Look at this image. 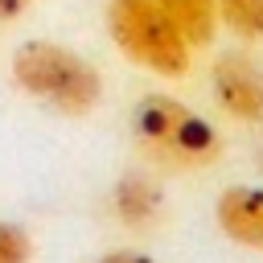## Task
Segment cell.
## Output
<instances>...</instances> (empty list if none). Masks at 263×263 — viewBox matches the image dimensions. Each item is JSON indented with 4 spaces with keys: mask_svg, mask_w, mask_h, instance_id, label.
Masks as SVG:
<instances>
[{
    "mask_svg": "<svg viewBox=\"0 0 263 263\" xmlns=\"http://www.w3.org/2000/svg\"><path fill=\"white\" fill-rule=\"evenodd\" d=\"M29 4H33V0H0V21L8 25V21H16V16H25Z\"/></svg>",
    "mask_w": 263,
    "mask_h": 263,
    "instance_id": "obj_11",
    "label": "cell"
},
{
    "mask_svg": "<svg viewBox=\"0 0 263 263\" xmlns=\"http://www.w3.org/2000/svg\"><path fill=\"white\" fill-rule=\"evenodd\" d=\"M218 107L238 123H263V70L247 53H218L210 66Z\"/></svg>",
    "mask_w": 263,
    "mask_h": 263,
    "instance_id": "obj_4",
    "label": "cell"
},
{
    "mask_svg": "<svg viewBox=\"0 0 263 263\" xmlns=\"http://www.w3.org/2000/svg\"><path fill=\"white\" fill-rule=\"evenodd\" d=\"M12 82L58 115H90L103 99L95 62L58 41H25L12 53Z\"/></svg>",
    "mask_w": 263,
    "mask_h": 263,
    "instance_id": "obj_2",
    "label": "cell"
},
{
    "mask_svg": "<svg viewBox=\"0 0 263 263\" xmlns=\"http://www.w3.org/2000/svg\"><path fill=\"white\" fill-rule=\"evenodd\" d=\"M0 263H33V238L25 226L0 218Z\"/></svg>",
    "mask_w": 263,
    "mask_h": 263,
    "instance_id": "obj_9",
    "label": "cell"
},
{
    "mask_svg": "<svg viewBox=\"0 0 263 263\" xmlns=\"http://www.w3.org/2000/svg\"><path fill=\"white\" fill-rule=\"evenodd\" d=\"M107 33L119 45V53L148 74L181 78L189 70L193 45L173 29V21L160 12L156 0H111L107 4Z\"/></svg>",
    "mask_w": 263,
    "mask_h": 263,
    "instance_id": "obj_3",
    "label": "cell"
},
{
    "mask_svg": "<svg viewBox=\"0 0 263 263\" xmlns=\"http://www.w3.org/2000/svg\"><path fill=\"white\" fill-rule=\"evenodd\" d=\"M95 263H156V259H152V255H144V251H132V247H119V251L99 255Z\"/></svg>",
    "mask_w": 263,
    "mask_h": 263,
    "instance_id": "obj_10",
    "label": "cell"
},
{
    "mask_svg": "<svg viewBox=\"0 0 263 263\" xmlns=\"http://www.w3.org/2000/svg\"><path fill=\"white\" fill-rule=\"evenodd\" d=\"M156 4L193 49L210 45L214 25H218V0H156Z\"/></svg>",
    "mask_w": 263,
    "mask_h": 263,
    "instance_id": "obj_7",
    "label": "cell"
},
{
    "mask_svg": "<svg viewBox=\"0 0 263 263\" xmlns=\"http://www.w3.org/2000/svg\"><path fill=\"white\" fill-rule=\"evenodd\" d=\"M132 136L152 160L168 168H185V173L214 164L222 152L214 123L164 90H152L132 107Z\"/></svg>",
    "mask_w": 263,
    "mask_h": 263,
    "instance_id": "obj_1",
    "label": "cell"
},
{
    "mask_svg": "<svg viewBox=\"0 0 263 263\" xmlns=\"http://www.w3.org/2000/svg\"><path fill=\"white\" fill-rule=\"evenodd\" d=\"M218 21L242 41H263V0H218Z\"/></svg>",
    "mask_w": 263,
    "mask_h": 263,
    "instance_id": "obj_8",
    "label": "cell"
},
{
    "mask_svg": "<svg viewBox=\"0 0 263 263\" xmlns=\"http://www.w3.org/2000/svg\"><path fill=\"white\" fill-rule=\"evenodd\" d=\"M214 222L230 242L263 255V185H230V189H222V197L214 205Z\"/></svg>",
    "mask_w": 263,
    "mask_h": 263,
    "instance_id": "obj_5",
    "label": "cell"
},
{
    "mask_svg": "<svg viewBox=\"0 0 263 263\" xmlns=\"http://www.w3.org/2000/svg\"><path fill=\"white\" fill-rule=\"evenodd\" d=\"M111 210H115V218L127 222V226L152 222V218L160 214V189H156V181H148V177H140V173L119 177V185H115V193H111Z\"/></svg>",
    "mask_w": 263,
    "mask_h": 263,
    "instance_id": "obj_6",
    "label": "cell"
}]
</instances>
